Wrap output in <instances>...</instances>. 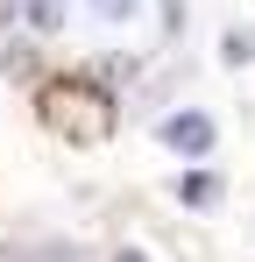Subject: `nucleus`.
<instances>
[{
    "label": "nucleus",
    "instance_id": "nucleus-2",
    "mask_svg": "<svg viewBox=\"0 0 255 262\" xmlns=\"http://www.w3.org/2000/svg\"><path fill=\"white\" fill-rule=\"evenodd\" d=\"M22 14H29V29H42V36L57 29V0H22Z\"/></svg>",
    "mask_w": 255,
    "mask_h": 262
},
{
    "label": "nucleus",
    "instance_id": "nucleus-1",
    "mask_svg": "<svg viewBox=\"0 0 255 262\" xmlns=\"http://www.w3.org/2000/svg\"><path fill=\"white\" fill-rule=\"evenodd\" d=\"M163 142L177 149V156H206V149H213V121H206V114H170Z\"/></svg>",
    "mask_w": 255,
    "mask_h": 262
},
{
    "label": "nucleus",
    "instance_id": "nucleus-5",
    "mask_svg": "<svg viewBox=\"0 0 255 262\" xmlns=\"http://www.w3.org/2000/svg\"><path fill=\"white\" fill-rule=\"evenodd\" d=\"M7 21H14V0H0V29H7Z\"/></svg>",
    "mask_w": 255,
    "mask_h": 262
},
{
    "label": "nucleus",
    "instance_id": "nucleus-3",
    "mask_svg": "<svg viewBox=\"0 0 255 262\" xmlns=\"http://www.w3.org/2000/svg\"><path fill=\"white\" fill-rule=\"evenodd\" d=\"M184 206H213V177H206V170L184 177Z\"/></svg>",
    "mask_w": 255,
    "mask_h": 262
},
{
    "label": "nucleus",
    "instance_id": "nucleus-4",
    "mask_svg": "<svg viewBox=\"0 0 255 262\" xmlns=\"http://www.w3.org/2000/svg\"><path fill=\"white\" fill-rule=\"evenodd\" d=\"M92 14H99V21H128V14H135V0H92Z\"/></svg>",
    "mask_w": 255,
    "mask_h": 262
}]
</instances>
